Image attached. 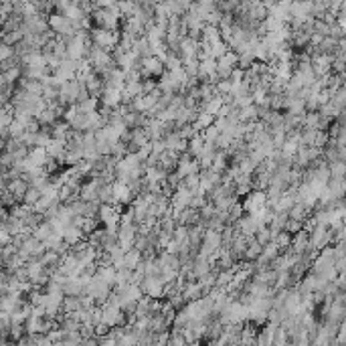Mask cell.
Returning <instances> with one entry per match:
<instances>
[{
  "instance_id": "obj_6",
  "label": "cell",
  "mask_w": 346,
  "mask_h": 346,
  "mask_svg": "<svg viewBox=\"0 0 346 346\" xmlns=\"http://www.w3.org/2000/svg\"><path fill=\"white\" fill-rule=\"evenodd\" d=\"M16 77H18V69H10V71H6V73H4V81H6V83L14 81Z\"/></svg>"
},
{
  "instance_id": "obj_1",
  "label": "cell",
  "mask_w": 346,
  "mask_h": 346,
  "mask_svg": "<svg viewBox=\"0 0 346 346\" xmlns=\"http://www.w3.org/2000/svg\"><path fill=\"white\" fill-rule=\"evenodd\" d=\"M102 102H104V106H106L108 110L119 108L121 102H123V89H121V87H106V89H104Z\"/></svg>"
},
{
  "instance_id": "obj_5",
  "label": "cell",
  "mask_w": 346,
  "mask_h": 346,
  "mask_svg": "<svg viewBox=\"0 0 346 346\" xmlns=\"http://www.w3.org/2000/svg\"><path fill=\"white\" fill-rule=\"evenodd\" d=\"M261 245H267L269 243V231L267 229H261V231H257V237H255Z\"/></svg>"
},
{
  "instance_id": "obj_3",
  "label": "cell",
  "mask_w": 346,
  "mask_h": 346,
  "mask_svg": "<svg viewBox=\"0 0 346 346\" xmlns=\"http://www.w3.org/2000/svg\"><path fill=\"white\" fill-rule=\"evenodd\" d=\"M162 69H164V65H162V61H158V59L148 57V59L144 61V75H146V77H150L152 73H154V75H160Z\"/></svg>"
},
{
  "instance_id": "obj_4",
  "label": "cell",
  "mask_w": 346,
  "mask_h": 346,
  "mask_svg": "<svg viewBox=\"0 0 346 346\" xmlns=\"http://www.w3.org/2000/svg\"><path fill=\"white\" fill-rule=\"evenodd\" d=\"M142 263V251L140 249H130V251H125V267H130V269H136L138 265Z\"/></svg>"
},
{
  "instance_id": "obj_2",
  "label": "cell",
  "mask_w": 346,
  "mask_h": 346,
  "mask_svg": "<svg viewBox=\"0 0 346 346\" xmlns=\"http://www.w3.org/2000/svg\"><path fill=\"white\" fill-rule=\"evenodd\" d=\"M213 123H215V115L203 110V112L197 115V119H195V123H193V128H195V132H203V130H207L209 125H213Z\"/></svg>"
}]
</instances>
